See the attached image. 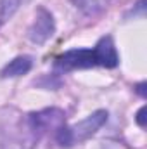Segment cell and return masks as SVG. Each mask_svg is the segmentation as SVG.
<instances>
[{
	"mask_svg": "<svg viewBox=\"0 0 147 149\" xmlns=\"http://www.w3.org/2000/svg\"><path fill=\"white\" fill-rule=\"evenodd\" d=\"M33 66V59L30 56H17L16 59H12L2 71L0 76L2 78H14V76H21L26 74Z\"/></svg>",
	"mask_w": 147,
	"mask_h": 149,
	"instance_id": "cell-6",
	"label": "cell"
},
{
	"mask_svg": "<svg viewBox=\"0 0 147 149\" xmlns=\"http://www.w3.org/2000/svg\"><path fill=\"white\" fill-rule=\"evenodd\" d=\"M73 5L81 10L85 16H95L99 12H102L106 7H107V2L109 0H71Z\"/></svg>",
	"mask_w": 147,
	"mask_h": 149,
	"instance_id": "cell-7",
	"label": "cell"
},
{
	"mask_svg": "<svg viewBox=\"0 0 147 149\" xmlns=\"http://www.w3.org/2000/svg\"><path fill=\"white\" fill-rule=\"evenodd\" d=\"M12 113L0 114V149H33L40 137L31 130L26 116Z\"/></svg>",
	"mask_w": 147,
	"mask_h": 149,
	"instance_id": "cell-2",
	"label": "cell"
},
{
	"mask_svg": "<svg viewBox=\"0 0 147 149\" xmlns=\"http://www.w3.org/2000/svg\"><path fill=\"white\" fill-rule=\"evenodd\" d=\"M55 31V23H54V16L45 9V7H40L35 16V21L33 24L30 26L28 30V38L37 43V45H42L45 43L49 38L54 35Z\"/></svg>",
	"mask_w": 147,
	"mask_h": 149,
	"instance_id": "cell-5",
	"label": "cell"
},
{
	"mask_svg": "<svg viewBox=\"0 0 147 149\" xmlns=\"http://www.w3.org/2000/svg\"><path fill=\"white\" fill-rule=\"evenodd\" d=\"M23 0H0V26L5 24L19 9Z\"/></svg>",
	"mask_w": 147,
	"mask_h": 149,
	"instance_id": "cell-8",
	"label": "cell"
},
{
	"mask_svg": "<svg viewBox=\"0 0 147 149\" xmlns=\"http://www.w3.org/2000/svg\"><path fill=\"white\" fill-rule=\"evenodd\" d=\"M26 118H28L31 130L38 137H42L43 134H47L50 130L55 132L57 128L66 125V114L62 109H57V108H47L38 113H30Z\"/></svg>",
	"mask_w": 147,
	"mask_h": 149,
	"instance_id": "cell-4",
	"label": "cell"
},
{
	"mask_svg": "<svg viewBox=\"0 0 147 149\" xmlns=\"http://www.w3.org/2000/svg\"><path fill=\"white\" fill-rule=\"evenodd\" d=\"M144 88H146V83H140V85H137V92H139L142 97H146V90H144Z\"/></svg>",
	"mask_w": 147,
	"mask_h": 149,
	"instance_id": "cell-10",
	"label": "cell"
},
{
	"mask_svg": "<svg viewBox=\"0 0 147 149\" xmlns=\"http://www.w3.org/2000/svg\"><path fill=\"white\" fill-rule=\"evenodd\" d=\"M144 113H146V108H140L139 113H137V123L140 127H146V118H144Z\"/></svg>",
	"mask_w": 147,
	"mask_h": 149,
	"instance_id": "cell-9",
	"label": "cell"
},
{
	"mask_svg": "<svg viewBox=\"0 0 147 149\" xmlns=\"http://www.w3.org/2000/svg\"><path fill=\"white\" fill-rule=\"evenodd\" d=\"M107 116L109 114L106 109H99V111H94L90 116H87L85 120L74 123L71 127L62 125L61 128L55 130L57 144L62 148H73L74 144H80V142L90 139L102 125H106Z\"/></svg>",
	"mask_w": 147,
	"mask_h": 149,
	"instance_id": "cell-3",
	"label": "cell"
},
{
	"mask_svg": "<svg viewBox=\"0 0 147 149\" xmlns=\"http://www.w3.org/2000/svg\"><path fill=\"white\" fill-rule=\"evenodd\" d=\"M119 63V56L116 52V45L111 37H102L94 49H73L64 52L55 59V66L59 70H81V68H116Z\"/></svg>",
	"mask_w": 147,
	"mask_h": 149,
	"instance_id": "cell-1",
	"label": "cell"
}]
</instances>
